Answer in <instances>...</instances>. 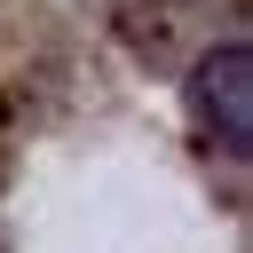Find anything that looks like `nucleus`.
I'll use <instances>...</instances> for the list:
<instances>
[{"instance_id":"f257e3e1","label":"nucleus","mask_w":253,"mask_h":253,"mask_svg":"<svg viewBox=\"0 0 253 253\" xmlns=\"http://www.w3.org/2000/svg\"><path fill=\"white\" fill-rule=\"evenodd\" d=\"M182 95H190L198 134L221 142L229 158H245V134H253V55H245V40H221L213 55H198Z\"/></svg>"}]
</instances>
